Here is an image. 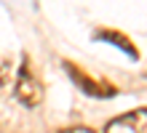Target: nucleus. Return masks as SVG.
<instances>
[{
    "label": "nucleus",
    "mask_w": 147,
    "mask_h": 133,
    "mask_svg": "<svg viewBox=\"0 0 147 133\" xmlns=\"http://www.w3.org/2000/svg\"><path fill=\"white\" fill-rule=\"evenodd\" d=\"M105 133H147V109H136L115 117L112 122H107Z\"/></svg>",
    "instance_id": "f257e3e1"
},
{
    "label": "nucleus",
    "mask_w": 147,
    "mask_h": 133,
    "mask_svg": "<svg viewBox=\"0 0 147 133\" xmlns=\"http://www.w3.org/2000/svg\"><path fill=\"white\" fill-rule=\"evenodd\" d=\"M16 101H22L24 106H38L43 101V88L27 69H22L19 83H16Z\"/></svg>",
    "instance_id": "f03ea898"
},
{
    "label": "nucleus",
    "mask_w": 147,
    "mask_h": 133,
    "mask_svg": "<svg viewBox=\"0 0 147 133\" xmlns=\"http://www.w3.org/2000/svg\"><path fill=\"white\" fill-rule=\"evenodd\" d=\"M67 69H70V75L78 80V85H80V88H88V91H91L94 96H110V93H105V91H102V88H99L96 83H94V80H88V77H80V72H78V69H75L72 64H67Z\"/></svg>",
    "instance_id": "7ed1b4c3"
},
{
    "label": "nucleus",
    "mask_w": 147,
    "mask_h": 133,
    "mask_svg": "<svg viewBox=\"0 0 147 133\" xmlns=\"http://www.w3.org/2000/svg\"><path fill=\"white\" fill-rule=\"evenodd\" d=\"M102 37H105V40H110V43H118V45L120 48H123L126 53H131V56H134V45H131V43H128V40H123V37H120V35H115V32H102Z\"/></svg>",
    "instance_id": "20e7f679"
},
{
    "label": "nucleus",
    "mask_w": 147,
    "mask_h": 133,
    "mask_svg": "<svg viewBox=\"0 0 147 133\" xmlns=\"http://www.w3.org/2000/svg\"><path fill=\"white\" fill-rule=\"evenodd\" d=\"M8 72H11V64H8V59H5V56H0V88L5 85Z\"/></svg>",
    "instance_id": "39448f33"
},
{
    "label": "nucleus",
    "mask_w": 147,
    "mask_h": 133,
    "mask_svg": "<svg viewBox=\"0 0 147 133\" xmlns=\"http://www.w3.org/2000/svg\"><path fill=\"white\" fill-rule=\"evenodd\" d=\"M62 133H94L91 128H67V130H62Z\"/></svg>",
    "instance_id": "423d86ee"
}]
</instances>
